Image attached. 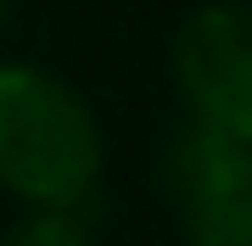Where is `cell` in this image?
<instances>
[{
  "label": "cell",
  "instance_id": "5b68a950",
  "mask_svg": "<svg viewBox=\"0 0 252 246\" xmlns=\"http://www.w3.org/2000/svg\"><path fill=\"white\" fill-rule=\"evenodd\" d=\"M6 17H11V0H0V28H6Z\"/></svg>",
  "mask_w": 252,
  "mask_h": 246
},
{
  "label": "cell",
  "instance_id": "277c9868",
  "mask_svg": "<svg viewBox=\"0 0 252 246\" xmlns=\"http://www.w3.org/2000/svg\"><path fill=\"white\" fill-rule=\"evenodd\" d=\"M0 246H90L84 213H17L0 229Z\"/></svg>",
  "mask_w": 252,
  "mask_h": 246
},
{
  "label": "cell",
  "instance_id": "7a4b0ae2",
  "mask_svg": "<svg viewBox=\"0 0 252 246\" xmlns=\"http://www.w3.org/2000/svg\"><path fill=\"white\" fill-rule=\"evenodd\" d=\"M168 73L190 129L252 146V0L190 6L174 28Z\"/></svg>",
  "mask_w": 252,
  "mask_h": 246
},
{
  "label": "cell",
  "instance_id": "6da1fadb",
  "mask_svg": "<svg viewBox=\"0 0 252 246\" xmlns=\"http://www.w3.org/2000/svg\"><path fill=\"white\" fill-rule=\"evenodd\" d=\"M107 173L95 107L62 73L0 56V196L23 213H90Z\"/></svg>",
  "mask_w": 252,
  "mask_h": 246
},
{
  "label": "cell",
  "instance_id": "3957f363",
  "mask_svg": "<svg viewBox=\"0 0 252 246\" xmlns=\"http://www.w3.org/2000/svg\"><path fill=\"white\" fill-rule=\"evenodd\" d=\"M162 191L185 246H252V146L185 123L162 157Z\"/></svg>",
  "mask_w": 252,
  "mask_h": 246
}]
</instances>
